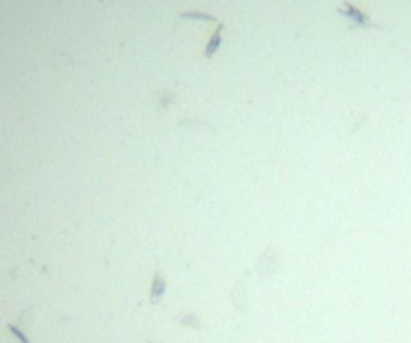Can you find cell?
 I'll use <instances>...</instances> for the list:
<instances>
[{
  "instance_id": "7a4b0ae2",
  "label": "cell",
  "mask_w": 411,
  "mask_h": 343,
  "mask_svg": "<svg viewBox=\"0 0 411 343\" xmlns=\"http://www.w3.org/2000/svg\"><path fill=\"white\" fill-rule=\"evenodd\" d=\"M164 293H166V276H164V271H161V269H156V271H154V279H151L149 300H151V303H161Z\"/></svg>"
},
{
  "instance_id": "5b68a950",
  "label": "cell",
  "mask_w": 411,
  "mask_h": 343,
  "mask_svg": "<svg viewBox=\"0 0 411 343\" xmlns=\"http://www.w3.org/2000/svg\"><path fill=\"white\" fill-rule=\"evenodd\" d=\"M178 322L185 324V326H193V329H202V322L195 315H178Z\"/></svg>"
},
{
  "instance_id": "3957f363",
  "label": "cell",
  "mask_w": 411,
  "mask_h": 343,
  "mask_svg": "<svg viewBox=\"0 0 411 343\" xmlns=\"http://www.w3.org/2000/svg\"><path fill=\"white\" fill-rule=\"evenodd\" d=\"M221 36H224V22H219L216 29H214V34L209 36V41H207V48H205V58H214V53L219 51V46H221Z\"/></svg>"
},
{
  "instance_id": "277c9868",
  "label": "cell",
  "mask_w": 411,
  "mask_h": 343,
  "mask_svg": "<svg viewBox=\"0 0 411 343\" xmlns=\"http://www.w3.org/2000/svg\"><path fill=\"white\" fill-rule=\"evenodd\" d=\"M180 20H197V22H214L212 15L207 12H180Z\"/></svg>"
},
{
  "instance_id": "6da1fadb",
  "label": "cell",
  "mask_w": 411,
  "mask_h": 343,
  "mask_svg": "<svg viewBox=\"0 0 411 343\" xmlns=\"http://www.w3.org/2000/svg\"><path fill=\"white\" fill-rule=\"evenodd\" d=\"M339 15H344L346 20H351L353 27H363V29L375 27V24L370 22V17H368L363 10H358L356 5H351V2H342V5H339Z\"/></svg>"
},
{
  "instance_id": "8992f818",
  "label": "cell",
  "mask_w": 411,
  "mask_h": 343,
  "mask_svg": "<svg viewBox=\"0 0 411 343\" xmlns=\"http://www.w3.org/2000/svg\"><path fill=\"white\" fill-rule=\"evenodd\" d=\"M99 2H104V0H99Z\"/></svg>"
}]
</instances>
